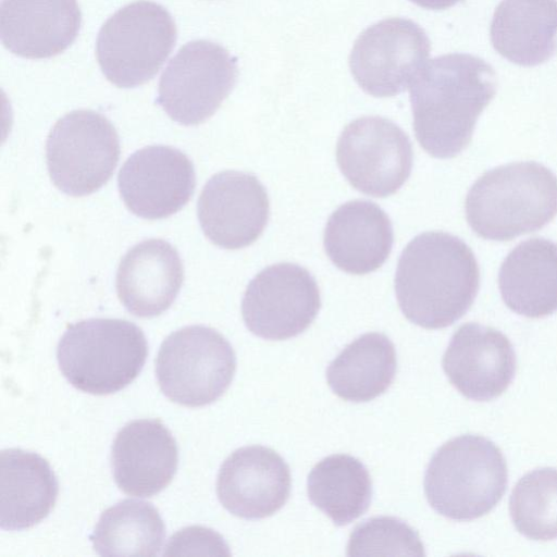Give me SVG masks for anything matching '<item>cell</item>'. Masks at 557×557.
Wrapping results in <instances>:
<instances>
[{
    "mask_svg": "<svg viewBox=\"0 0 557 557\" xmlns=\"http://www.w3.org/2000/svg\"><path fill=\"white\" fill-rule=\"evenodd\" d=\"M89 539L101 556H157L165 525L151 503L123 499L101 513Z\"/></svg>",
    "mask_w": 557,
    "mask_h": 557,
    "instance_id": "cell-26",
    "label": "cell"
},
{
    "mask_svg": "<svg viewBox=\"0 0 557 557\" xmlns=\"http://www.w3.org/2000/svg\"><path fill=\"white\" fill-rule=\"evenodd\" d=\"M414 4L430 10L448 9L461 0H410Z\"/></svg>",
    "mask_w": 557,
    "mask_h": 557,
    "instance_id": "cell-29",
    "label": "cell"
},
{
    "mask_svg": "<svg viewBox=\"0 0 557 557\" xmlns=\"http://www.w3.org/2000/svg\"><path fill=\"white\" fill-rule=\"evenodd\" d=\"M394 240L389 218L376 203L352 200L338 207L324 230V249L342 271L361 275L377 270Z\"/></svg>",
    "mask_w": 557,
    "mask_h": 557,
    "instance_id": "cell-20",
    "label": "cell"
},
{
    "mask_svg": "<svg viewBox=\"0 0 557 557\" xmlns=\"http://www.w3.org/2000/svg\"><path fill=\"white\" fill-rule=\"evenodd\" d=\"M508 481L506 460L490 440L466 434L441 446L428 465L424 493L431 507L456 521L490 512Z\"/></svg>",
    "mask_w": 557,
    "mask_h": 557,
    "instance_id": "cell-4",
    "label": "cell"
},
{
    "mask_svg": "<svg viewBox=\"0 0 557 557\" xmlns=\"http://www.w3.org/2000/svg\"><path fill=\"white\" fill-rule=\"evenodd\" d=\"M196 185L193 162L169 146L135 151L117 176L121 197L131 212L148 220L168 218L190 199Z\"/></svg>",
    "mask_w": 557,
    "mask_h": 557,
    "instance_id": "cell-13",
    "label": "cell"
},
{
    "mask_svg": "<svg viewBox=\"0 0 557 557\" xmlns=\"http://www.w3.org/2000/svg\"><path fill=\"white\" fill-rule=\"evenodd\" d=\"M321 308L314 277L294 263H277L259 272L242 301L247 329L270 341L295 337L306 331Z\"/></svg>",
    "mask_w": 557,
    "mask_h": 557,
    "instance_id": "cell-12",
    "label": "cell"
},
{
    "mask_svg": "<svg viewBox=\"0 0 557 557\" xmlns=\"http://www.w3.org/2000/svg\"><path fill=\"white\" fill-rule=\"evenodd\" d=\"M496 89L495 71L475 55L449 53L426 62L409 86L420 146L440 159L460 153Z\"/></svg>",
    "mask_w": 557,
    "mask_h": 557,
    "instance_id": "cell-1",
    "label": "cell"
},
{
    "mask_svg": "<svg viewBox=\"0 0 557 557\" xmlns=\"http://www.w3.org/2000/svg\"><path fill=\"white\" fill-rule=\"evenodd\" d=\"M183 280L177 250L163 239H146L123 256L116 273V293L128 312L152 318L171 307Z\"/></svg>",
    "mask_w": 557,
    "mask_h": 557,
    "instance_id": "cell-19",
    "label": "cell"
},
{
    "mask_svg": "<svg viewBox=\"0 0 557 557\" xmlns=\"http://www.w3.org/2000/svg\"><path fill=\"white\" fill-rule=\"evenodd\" d=\"M498 287L506 306L528 318L557 310V244L534 237L516 246L499 269Z\"/></svg>",
    "mask_w": 557,
    "mask_h": 557,
    "instance_id": "cell-22",
    "label": "cell"
},
{
    "mask_svg": "<svg viewBox=\"0 0 557 557\" xmlns=\"http://www.w3.org/2000/svg\"><path fill=\"white\" fill-rule=\"evenodd\" d=\"M288 465L273 449L260 445L233 451L221 465L216 494L222 506L243 519H263L288 500Z\"/></svg>",
    "mask_w": 557,
    "mask_h": 557,
    "instance_id": "cell-15",
    "label": "cell"
},
{
    "mask_svg": "<svg viewBox=\"0 0 557 557\" xmlns=\"http://www.w3.org/2000/svg\"><path fill=\"white\" fill-rule=\"evenodd\" d=\"M337 164L352 187L373 197L395 194L412 169L408 135L381 116H363L349 123L336 147Z\"/></svg>",
    "mask_w": 557,
    "mask_h": 557,
    "instance_id": "cell-10",
    "label": "cell"
},
{
    "mask_svg": "<svg viewBox=\"0 0 557 557\" xmlns=\"http://www.w3.org/2000/svg\"><path fill=\"white\" fill-rule=\"evenodd\" d=\"M472 231L490 240L535 232L557 214V177L536 162H517L485 172L465 203Z\"/></svg>",
    "mask_w": 557,
    "mask_h": 557,
    "instance_id": "cell-3",
    "label": "cell"
},
{
    "mask_svg": "<svg viewBox=\"0 0 557 557\" xmlns=\"http://www.w3.org/2000/svg\"><path fill=\"white\" fill-rule=\"evenodd\" d=\"M430 40L413 21L382 20L364 29L349 55L356 83L374 97H393L410 86L428 62Z\"/></svg>",
    "mask_w": 557,
    "mask_h": 557,
    "instance_id": "cell-11",
    "label": "cell"
},
{
    "mask_svg": "<svg viewBox=\"0 0 557 557\" xmlns=\"http://www.w3.org/2000/svg\"><path fill=\"white\" fill-rule=\"evenodd\" d=\"M178 463L176 441L157 419L126 423L115 435L111 467L119 488L127 495L150 497L172 481Z\"/></svg>",
    "mask_w": 557,
    "mask_h": 557,
    "instance_id": "cell-17",
    "label": "cell"
},
{
    "mask_svg": "<svg viewBox=\"0 0 557 557\" xmlns=\"http://www.w3.org/2000/svg\"><path fill=\"white\" fill-rule=\"evenodd\" d=\"M270 214L265 188L252 174L223 171L209 178L198 199L197 215L206 237L225 249L251 245Z\"/></svg>",
    "mask_w": 557,
    "mask_h": 557,
    "instance_id": "cell-14",
    "label": "cell"
},
{
    "mask_svg": "<svg viewBox=\"0 0 557 557\" xmlns=\"http://www.w3.org/2000/svg\"><path fill=\"white\" fill-rule=\"evenodd\" d=\"M176 26L169 11L150 0L126 4L101 26L98 64L120 88L140 86L159 72L176 42Z\"/></svg>",
    "mask_w": 557,
    "mask_h": 557,
    "instance_id": "cell-6",
    "label": "cell"
},
{
    "mask_svg": "<svg viewBox=\"0 0 557 557\" xmlns=\"http://www.w3.org/2000/svg\"><path fill=\"white\" fill-rule=\"evenodd\" d=\"M236 59L219 44L184 45L164 69L156 102L175 122L197 125L212 116L233 90Z\"/></svg>",
    "mask_w": 557,
    "mask_h": 557,
    "instance_id": "cell-9",
    "label": "cell"
},
{
    "mask_svg": "<svg viewBox=\"0 0 557 557\" xmlns=\"http://www.w3.org/2000/svg\"><path fill=\"white\" fill-rule=\"evenodd\" d=\"M509 512L525 537L557 539V469L540 468L524 474L511 492Z\"/></svg>",
    "mask_w": 557,
    "mask_h": 557,
    "instance_id": "cell-27",
    "label": "cell"
},
{
    "mask_svg": "<svg viewBox=\"0 0 557 557\" xmlns=\"http://www.w3.org/2000/svg\"><path fill=\"white\" fill-rule=\"evenodd\" d=\"M449 382L467 398L486 401L502 395L516 372V355L499 331L470 322L453 335L443 356Z\"/></svg>",
    "mask_w": 557,
    "mask_h": 557,
    "instance_id": "cell-16",
    "label": "cell"
},
{
    "mask_svg": "<svg viewBox=\"0 0 557 557\" xmlns=\"http://www.w3.org/2000/svg\"><path fill=\"white\" fill-rule=\"evenodd\" d=\"M479 284L474 253L459 237L444 232L422 233L409 242L395 274L403 314L429 330L459 320L473 304Z\"/></svg>",
    "mask_w": 557,
    "mask_h": 557,
    "instance_id": "cell-2",
    "label": "cell"
},
{
    "mask_svg": "<svg viewBox=\"0 0 557 557\" xmlns=\"http://www.w3.org/2000/svg\"><path fill=\"white\" fill-rule=\"evenodd\" d=\"M236 370L228 341L212 327L190 325L171 333L156 358V376L170 400L201 407L220 398Z\"/></svg>",
    "mask_w": 557,
    "mask_h": 557,
    "instance_id": "cell-7",
    "label": "cell"
},
{
    "mask_svg": "<svg viewBox=\"0 0 557 557\" xmlns=\"http://www.w3.org/2000/svg\"><path fill=\"white\" fill-rule=\"evenodd\" d=\"M310 502L335 525H346L363 515L372 499V481L357 458L336 454L320 460L307 479Z\"/></svg>",
    "mask_w": 557,
    "mask_h": 557,
    "instance_id": "cell-25",
    "label": "cell"
},
{
    "mask_svg": "<svg viewBox=\"0 0 557 557\" xmlns=\"http://www.w3.org/2000/svg\"><path fill=\"white\" fill-rule=\"evenodd\" d=\"M148 356L144 332L121 319H88L70 324L57 347L63 376L75 388L109 395L129 385Z\"/></svg>",
    "mask_w": 557,
    "mask_h": 557,
    "instance_id": "cell-5",
    "label": "cell"
},
{
    "mask_svg": "<svg viewBox=\"0 0 557 557\" xmlns=\"http://www.w3.org/2000/svg\"><path fill=\"white\" fill-rule=\"evenodd\" d=\"M82 13L76 0H1L0 36L10 52L26 59L54 57L76 39Z\"/></svg>",
    "mask_w": 557,
    "mask_h": 557,
    "instance_id": "cell-18",
    "label": "cell"
},
{
    "mask_svg": "<svg viewBox=\"0 0 557 557\" xmlns=\"http://www.w3.org/2000/svg\"><path fill=\"white\" fill-rule=\"evenodd\" d=\"M396 350L382 333H366L348 344L329 364L326 380L342 399L363 403L382 395L392 384Z\"/></svg>",
    "mask_w": 557,
    "mask_h": 557,
    "instance_id": "cell-24",
    "label": "cell"
},
{
    "mask_svg": "<svg viewBox=\"0 0 557 557\" xmlns=\"http://www.w3.org/2000/svg\"><path fill=\"white\" fill-rule=\"evenodd\" d=\"M490 34L502 57L522 66L539 65L557 53V0H502Z\"/></svg>",
    "mask_w": 557,
    "mask_h": 557,
    "instance_id": "cell-23",
    "label": "cell"
},
{
    "mask_svg": "<svg viewBox=\"0 0 557 557\" xmlns=\"http://www.w3.org/2000/svg\"><path fill=\"white\" fill-rule=\"evenodd\" d=\"M0 527L28 529L53 509L59 485L49 462L40 455L18 448L0 454Z\"/></svg>",
    "mask_w": 557,
    "mask_h": 557,
    "instance_id": "cell-21",
    "label": "cell"
},
{
    "mask_svg": "<svg viewBox=\"0 0 557 557\" xmlns=\"http://www.w3.org/2000/svg\"><path fill=\"white\" fill-rule=\"evenodd\" d=\"M51 181L66 195L92 194L111 177L120 157L117 133L92 110H75L57 121L46 144Z\"/></svg>",
    "mask_w": 557,
    "mask_h": 557,
    "instance_id": "cell-8",
    "label": "cell"
},
{
    "mask_svg": "<svg viewBox=\"0 0 557 557\" xmlns=\"http://www.w3.org/2000/svg\"><path fill=\"white\" fill-rule=\"evenodd\" d=\"M348 556L409 555L424 556L418 532L394 517H374L358 524L351 532Z\"/></svg>",
    "mask_w": 557,
    "mask_h": 557,
    "instance_id": "cell-28",
    "label": "cell"
}]
</instances>
